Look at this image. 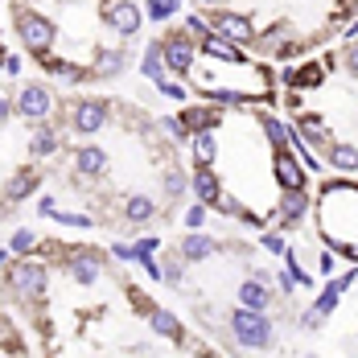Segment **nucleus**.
<instances>
[{"label": "nucleus", "mask_w": 358, "mask_h": 358, "mask_svg": "<svg viewBox=\"0 0 358 358\" xmlns=\"http://www.w3.org/2000/svg\"><path fill=\"white\" fill-rule=\"evenodd\" d=\"M34 248H37V235L29 231V227H21V231L13 235V255H29Z\"/></svg>", "instance_id": "9"}, {"label": "nucleus", "mask_w": 358, "mask_h": 358, "mask_svg": "<svg viewBox=\"0 0 358 358\" xmlns=\"http://www.w3.org/2000/svg\"><path fill=\"white\" fill-rule=\"evenodd\" d=\"M181 4H185V0H148V4H144V17L157 21V25H169V21L178 17Z\"/></svg>", "instance_id": "7"}, {"label": "nucleus", "mask_w": 358, "mask_h": 358, "mask_svg": "<svg viewBox=\"0 0 358 358\" xmlns=\"http://www.w3.org/2000/svg\"><path fill=\"white\" fill-rule=\"evenodd\" d=\"M181 222H185V231H202V227H206V202H194V206H185Z\"/></svg>", "instance_id": "8"}, {"label": "nucleus", "mask_w": 358, "mask_h": 358, "mask_svg": "<svg viewBox=\"0 0 358 358\" xmlns=\"http://www.w3.org/2000/svg\"><path fill=\"white\" fill-rule=\"evenodd\" d=\"M148 325H152L161 338H169L173 346H181V342H185V329H181V322L169 313V309H152V313H148Z\"/></svg>", "instance_id": "6"}, {"label": "nucleus", "mask_w": 358, "mask_h": 358, "mask_svg": "<svg viewBox=\"0 0 358 358\" xmlns=\"http://www.w3.org/2000/svg\"><path fill=\"white\" fill-rule=\"evenodd\" d=\"M4 37L41 78L87 91L141 62V0H4Z\"/></svg>", "instance_id": "1"}, {"label": "nucleus", "mask_w": 358, "mask_h": 358, "mask_svg": "<svg viewBox=\"0 0 358 358\" xmlns=\"http://www.w3.org/2000/svg\"><path fill=\"white\" fill-rule=\"evenodd\" d=\"M259 248L272 251V255H285L288 243H285V235H259Z\"/></svg>", "instance_id": "10"}, {"label": "nucleus", "mask_w": 358, "mask_h": 358, "mask_svg": "<svg viewBox=\"0 0 358 358\" xmlns=\"http://www.w3.org/2000/svg\"><path fill=\"white\" fill-rule=\"evenodd\" d=\"M264 280H268L264 272H259V276H251V280H243V285H239V305H248V309H268L272 292H268Z\"/></svg>", "instance_id": "5"}, {"label": "nucleus", "mask_w": 358, "mask_h": 358, "mask_svg": "<svg viewBox=\"0 0 358 358\" xmlns=\"http://www.w3.org/2000/svg\"><path fill=\"white\" fill-rule=\"evenodd\" d=\"M231 334H235L239 350H268V346H272V322H268L264 309L239 305V309L231 313Z\"/></svg>", "instance_id": "3"}, {"label": "nucleus", "mask_w": 358, "mask_h": 358, "mask_svg": "<svg viewBox=\"0 0 358 358\" xmlns=\"http://www.w3.org/2000/svg\"><path fill=\"white\" fill-rule=\"evenodd\" d=\"M334 268H338L334 251H322V259H317V272H322V276H334Z\"/></svg>", "instance_id": "11"}, {"label": "nucleus", "mask_w": 358, "mask_h": 358, "mask_svg": "<svg viewBox=\"0 0 358 358\" xmlns=\"http://www.w3.org/2000/svg\"><path fill=\"white\" fill-rule=\"evenodd\" d=\"M317 231L342 259L358 264V181L334 178L317 189Z\"/></svg>", "instance_id": "2"}, {"label": "nucleus", "mask_w": 358, "mask_h": 358, "mask_svg": "<svg viewBox=\"0 0 358 358\" xmlns=\"http://www.w3.org/2000/svg\"><path fill=\"white\" fill-rule=\"evenodd\" d=\"M0 8H4V0H0ZM4 54H8V45H4V17H0V62H4Z\"/></svg>", "instance_id": "12"}, {"label": "nucleus", "mask_w": 358, "mask_h": 358, "mask_svg": "<svg viewBox=\"0 0 358 358\" xmlns=\"http://www.w3.org/2000/svg\"><path fill=\"white\" fill-rule=\"evenodd\" d=\"M218 248H222L218 239L202 235V231H189V235L181 239V259H185V264H202V259H210Z\"/></svg>", "instance_id": "4"}]
</instances>
